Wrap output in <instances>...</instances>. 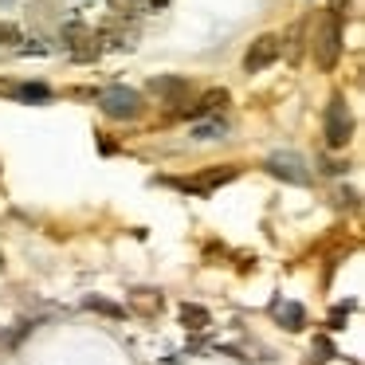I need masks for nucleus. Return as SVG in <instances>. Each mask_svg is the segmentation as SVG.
<instances>
[{
  "mask_svg": "<svg viewBox=\"0 0 365 365\" xmlns=\"http://www.w3.org/2000/svg\"><path fill=\"white\" fill-rule=\"evenodd\" d=\"M338 59H341V20H338V12H326L314 32V63L322 71H334Z\"/></svg>",
  "mask_w": 365,
  "mask_h": 365,
  "instance_id": "1",
  "label": "nucleus"
},
{
  "mask_svg": "<svg viewBox=\"0 0 365 365\" xmlns=\"http://www.w3.org/2000/svg\"><path fill=\"white\" fill-rule=\"evenodd\" d=\"M142 95L138 91H130V87H106L103 95H98V110L106 114V118H118V122H126V118H138L142 114Z\"/></svg>",
  "mask_w": 365,
  "mask_h": 365,
  "instance_id": "2",
  "label": "nucleus"
},
{
  "mask_svg": "<svg viewBox=\"0 0 365 365\" xmlns=\"http://www.w3.org/2000/svg\"><path fill=\"white\" fill-rule=\"evenodd\" d=\"M349 134H354V114H349L346 98H330V106H326V145L330 150H341V145L349 142Z\"/></svg>",
  "mask_w": 365,
  "mask_h": 365,
  "instance_id": "3",
  "label": "nucleus"
},
{
  "mask_svg": "<svg viewBox=\"0 0 365 365\" xmlns=\"http://www.w3.org/2000/svg\"><path fill=\"white\" fill-rule=\"evenodd\" d=\"M279 51H283V40H279V36H259V40H252V48H247V56H244V71L247 75L267 71L279 59Z\"/></svg>",
  "mask_w": 365,
  "mask_h": 365,
  "instance_id": "4",
  "label": "nucleus"
},
{
  "mask_svg": "<svg viewBox=\"0 0 365 365\" xmlns=\"http://www.w3.org/2000/svg\"><path fill=\"white\" fill-rule=\"evenodd\" d=\"M236 173H240L236 165H212L208 173H200L197 181H185V189H192V192H212L216 185H228V181H236Z\"/></svg>",
  "mask_w": 365,
  "mask_h": 365,
  "instance_id": "5",
  "label": "nucleus"
},
{
  "mask_svg": "<svg viewBox=\"0 0 365 365\" xmlns=\"http://www.w3.org/2000/svg\"><path fill=\"white\" fill-rule=\"evenodd\" d=\"M275 314H279V322H283L287 330H302V326H307V310H302L299 302H279Z\"/></svg>",
  "mask_w": 365,
  "mask_h": 365,
  "instance_id": "6",
  "label": "nucleus"
},
{
  "mask_svg": "<svg viewBox=\"0 0 365 365\" xmlns=\"http://www.w3.org/2000/svg\"><path fill=\"white\" fill-rule=\"evenodd\" d=\"M267 169H271L275 177H287L291 185H302V181H307V173L299 169V161H291V158H287V161H283V158H271Z\"/></svg>",
  "mask_w": 365,
  "mask_h": 365,
  "instance_id": "7",
  "label": "nucleus"
},
{
  "mask_svg": "<svg viewBox=\"0 0 365 365\" xmlns=\"http://www.w3.org/2000/svg\"><path fill=\"white\" fill-rule=\"evenodd\" d=\"M181 322L189 326V330H205L212 318H208L205 307H197V302H185V307H181Z\"/></svg>",
  "mask_w": 365,
  "mask_h": 365,
  "instance_id": "8",
  "label": "nucleus"
},
{
  "mask_svg": "<svg viewBox=\"0 0 365 365\" xmlns=\"http://www.w3.org/2000/svg\"><path fill=\"white\" fill-rule=\"evenodd\" d=\"M189 91V83L185 79H153V95H165V98H177Z\"/></svg>",
  "mask_w": 365,
  "mask_h": 365,
  "instance_id": "9",
  "label": "nucleus"
},
{
  "mask_svg": "<svg viewBox=\"0 0 365 365\" xmlns=\"http://www.w3.org/2000/svg\"><path fill=\"white\" fill-rule=\"evenodd\" d=\"M134 307L138 310H161V291H134Z\"/></svg>",
  "mask_w": 365,
  "mask_h": 365,
  "instance_id": "10",
  "label": "nucleus"
},
{
  "mask_svg": "<svg viewBox=\"0 0 365 365\" xmlns=\"http://www.w3.org/2000/svg\"><path fill=\"white\" fill-rule=\"evenodd\" d=\"M16 98H28V103H43V98H48V87H40V83H28V87H16Z\"/></svg>",
  "mask_w": 365,
  "mask_h": 365,
  "instance_id": "11",
  "label": "nucleus"
},
{
  "mask_svg": "<svg viewBox=\"0 0 365 365\" xmlns=\"http://www.w3.org/2000/svg\"><path fill=\"white\" fill-rule=\"evenodd\" d=\"M224 130H228V126L216 118V122H205V126H197V138H200V142H212V138H224Z\"/></svg>",
  "mask_w": 365,
  "mask_h": 365,
  "instance_id": "12",
  "label": "nucleus"
},
{
  "mask_svg": "<svg viewBox=\"0 0 365 365\" xmlns=\"http://www.w3.org/2000/svg\"><path fill=\"white\" fill-rule=\"evenodd\" d=\"M83 307H87V310H98V314H110V318H122V307H114V302H103V299H87Z\"/></svg>",
  "mask_w": 365,
  "mask_h": 365,
  "instance_id": "13",
  "label": "nucleus"
},
{
  "mask_svg": "<svg viewBox=\"0 0 365 365\" xmlns=\"http://www.w3.org/2000/svg\"><path fill=\"white\" fill-rule=\"evenodd\" d=\"M349 314V302H346V307H334L330 310V330H341V318H346Z\"/></svg>",
  "mask_w": 365,
  "mask_h": 365,
  "instance_id": "14",
  "label": "nucleus"
},
{
  "mask_svg": "<svg viewBox=\"0 0 365 365\" xmlns=\"http://www.w3.org/2000/svg\"><path fill=\"white\" fill-rule=\"evenodd\" d=\"M16 40H20V32H16V28L0 24V43H16Z\"/></svg>",
  "mask_w": 365,
  "mask_h": 365,
  "instance_id": "15",
  "label": "nucleus"
},
{
  "mask_svg": "<svg viewBox=\"0 0 365 365\" xmlns=\"http://www.w3.org/2000/svg\"><path fill=\"white\" fill-rule=\"evenodd\" d=\"M110 4H114V9H134L138 0H110Z\"/></svg>",
  "mask_w": 365,
  "mask_h": 365,
  "instance_id": "16",
  "label": "nucleus"
},
{
  "mask_svg": "<svg viewBox=\"0 0 365 365\" xmlns=\"http://www.w3.org/2000/svg\"><path fill=\"white\" fill-rule=\"evenodd\" d=\"M138 4H165V0H138Z\"/></svg>",
  "mask_w": 365,
  "mask_h": 365,
  "instance_id": "17",
  "label": "nucleus"
},
{
  "mask_svg": "<svg viewBox=\"0 0 365 365\" xmlns=\"http://www.w3.org/2000/svg\"><path fill=\"white\" fill-rule=\"evenodd\" d=\"M0 267H4V263H0Z\"/></svg>",
  "mask_w": 365,
  "mask_h": 365,
  "instance_id": "18",
  "label": "nucleus"
}]
</instances>
